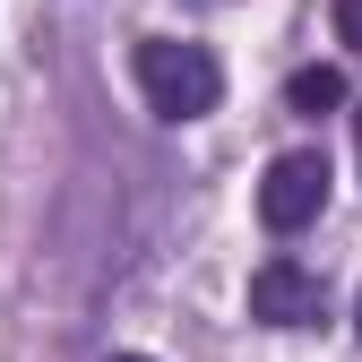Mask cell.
Instances as JSON below:
<instances>
[{"instance_id":"5b68a950","label":"cell","mask_w":362,"mask_h":362,"mask_svg":"<svg viewBox=\"0 0 362 362\" xmlns=\"http://www.w3.org/2000/svg\"><path fill=\"white\" fill-rule=\"evenodd\" d=\"M337 35H345V52H362V0H337Z\"/></svg>"},{"instance_id":"3957f363","label":"cell","mask_w":362,"mask_h":362,"mask_svg":"<svg viewBox=\"0 0 362 362\" xmlns=\"http://www.w3.org/2000/svg\"><path fill=\"white\" fill-rule=\"evenodd\" d=\"M250 320L259 328H310V320H320V276H310L302 259L250 267Z\"/></svg>"},{"instance_id":"277c9868","label":"cell","mask_w":362,"mask_h":362,"mask_svg":"<svg viewBox=\"0 0 362 362\" xmlns=\"http://www.w3.org/2000/svg\"><path fill=\"white\" fill-rule=\"evenodd\" d=\"M285 104L320 121V112H337V104H345V78H337L328 61H310V69H293V78H285Z\"/></svg>"},{"instance_id":"6da1fadb","label":"cell","mask_w":362,"mask_h":362,"mask_svg":"<svg viewBox=\"0 0 362 362\" xmlns=\"http://www.w3.org/2000/svg\"><path fill=\"white\" fill-rule=\"evenodd\" d=\"M139 95H147V112H164V121H199V112H216V95H224V69H216L207 43L147 35V43H139Z\"/></svg>"},{"instance_id":"ba28073f","label":"cell","mask_w":362,"mask_h":362,"mask_svg":"<svg viewBox=\"0 0 362 362\" xmlns=\"http://www.w3.org/2000/svg\"><path fill=\"white\" fill-rule=\"evenodd\" d=\"M354 129H362V112H354Z\"/></svg>"},{"instance_id":"52a82bcc","label":"cell","mask_w":362,"mask_h":362,"mask_svg":"<svg viewBox=\"0 0 362 362\" xmlns=\"http://www.w3.org/2000/svg\"><path fill=\"white\" fill-rule=\"evenodd\" d=\"M112 362H147V354H112Z\"/></svg>"},{"instance_id":"7a4b0ae2","label":"cell","mask_w":362,"mask_h":362,"mask_svg":"<svg viewBox=\"0 0 362 362\" xmlns=\"http://www.w3.org/2000/svg\"><path fill=\"white\" fill-rule=\"evenodd\" d=\"M328 156L320 147H293V156H276L267 164V181H259V216H267V233H302V224H320V207H328Z\"/></svg>"},{"instance_id":"8992f818","label":"cell","mask_w":362,"mask_h":362,"mask_svg":"<svg viewBox=\"0 0 362 362\" xmlns=\"http://www.w3.org/2000/svg\"><path fill=\"white\" fill-rule=\"evenodd\" d=\"M354 337H362V302H354Z\"/></svg>"}]
</instances>
